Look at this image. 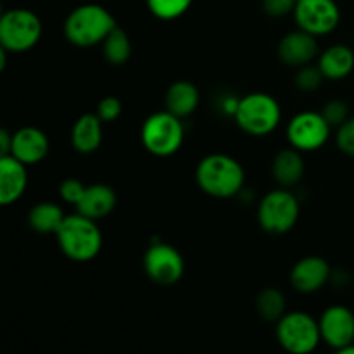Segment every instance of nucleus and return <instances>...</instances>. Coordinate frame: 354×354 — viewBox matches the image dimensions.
Returning a JSON list of instances; mask_svg holds the SVG:
<instances>
[{"mask_svg":"<svg viewBox=\"0 0 354 354\" xmlns=\"http://www.w3.org/2000/svg\"><path fill=\"white\" fill-rule=\"evenodd\" d=\"M196 180L204 194L216 199H230L237 196L245 182L241 162L227 154H209L197 165Z\"/></svg>","mask_w":354,"mask_h":354,"instance_id":"f257e3e1","label":"nucleus"},{"mask_svg":"<svg viewBox=\"0 0 354 354\" xmlns=\"http://www.w3.org/2000/svg\"><path fill=\"white\" fill-rule=\"evenodd\" d=\"M55 239H57L62 254L76 263L95 259L104 242L97 220H92L82 213L66 216L55 234Z\"/></svg>","mask_w":354,"mask_h":354,"instance_id":"f03ea898","label":"nucleus"},{"mask_svg":"<svg viewBox=\"0 0 354 354\" xmlns=\"http://www.w3.org/2000/svg\"><path fill=\"white\" fill-rule=\"evenodd\" d=\"M116 26V19L106 7L99 3H83L66 17L64 37L76 47H93L102 44Z\"/></svg>","mask_w":354,"mask_h":354,"instance_id":"7ed1b4c3","label":"nucleus"},{"mask_svg":"<svg viewBox=\"0 0 354 354\" xmlns=\"http://www.w3.org/2000/svg\"><path fill=\"white\" fill-rule=\"evenodd\" d=\"M234 116L242 131L252 137H266L282 121V107L270 93L252 92L239 100Z\"/></svg>","mask_w":354,"mask_h":354,"instance_id":"20e7f679","label":"nucleus"},{"mask_svg":"<svg viewBox=\"0 0 354 354\" xmlns=\"http://www.w3.org/2000/svg\"><path fill=\"white\" fill-rule=\"evenodd\" d=\"M142 144L145 151L158 158H168L180 151L185 138L182 118L175 116L169 111H158L151 114L142 124Z\"/></svg>","mask_w":354,"mask_h":354,"instance_id":"39448f33","label":"nucleus"},{"mask_svg":"<svg viewBox=\"0 0 354 354\" xmlns=\"http://www.w3.org/2000/svg\"><path fill=\"white\" fill-rule=\"evenodd\" d=\"M44 24L30 9H10L0 17V45L12 54L31 50L40 41Z\"/></svg>","mask_w":354,"mask_h":354,"instance_id":"423d86ee","label":"nucleus"},{"mask_svg":"<svg viewBox=\"0 0 354 354\" xmlns=\"http://www.w3.org/2000/svg\"><path fill=\"white\" fill-rule=\"evenodd\" d=\"M277 341L292 354L313 353L322 341L320 325L304 311H290L277 322Z\"/></svg>","mask_w":354,"mask_h":354,"instance_id":"0eeeda50","label":"nucleus"},{"mask_svg":"<svg viewBox=\"0 0 354 354\" xmlns=\"http://www.w3.org/2000/svg\"><path fill=\"white\" fill-rule=\"evenodd\" d=\"M299 201L290 190H272L263 197L258 206V221L265 232L272 235H283L294 228L299 220Z\"/></svg>","mask_w":354,"mask_h":354,"instance_id":"6e6552de","label":"nucleus"},{"mask_svg":"<svg viewBox=\"0 0 354 354\" xmlns=\"http://www.w3.org/2000/svg\"><path fill=\"white\" fill-rule=\"evenodd\" d=\"M330 123L317 111H303L287 124V140L301 152H313L324 147L330 138Z\"/></svg>","mask_w":354,"mask_h":354,"instance_id":"1a4fd4ad","label":"nucleus"},{"mask_svg":"<svg viewBox=\"0 0 354 354\" xmlns=\"http://www.w3.org/2000/svg\"><path fill=\"white\" fill-rule=\"evenodd\" d=\"M145 275L162 287L175 286L185 272V261L176 248L166 242H156L144 256Z\"/></svg>","mask_w":354,"mask_h":354,"instance_id":"9d476101","label":"nucleus"},{"mask_svg":"<svg viewBox=\"0 0 354 354\" xmlns=\"http://www.w3.org/2000/svg\"><path fill=\"white\" fill-rule=\"evenodd\" d=\"M292 14L297 28L315 37L332 33L341 23V10L335 0H297Z\"/></svg>","mask_w":354,"mask_h":354,"instance_id":"9b49d317","label":"nucleus"},{"mask_svg":"<svg viewBox=\"0 0 354 354\" xmlns=\"http://www.w3.org/2000/svg\"><path fill=\"white\" fill-rule=\"evenodd\" d=\"M318 325H320L322 341L335 351H341L342 348L354 342V313L349 308L341 304L327 308L322 313Z\"/></svg>","mask_w":354,"mask_h":354,"instance_id":"f8f14e48","label":"nucleus"},{"mask_svg":"<svg viewBox=\"0 0 354 354\" xmlns=\"http://www.w3.org/2000/svg\"><path fill=\"white\" fill-rule=\"evenodd\" d=\"M279 57L283 64L290 68H303L311 64L320 54V45L315 35L308 31L299 30L290 31L280 40L279 44Z\"/></svg>","mask_w":354,"mask_h":354,"instance_id":"ddd939ff","label":"nucleus"},{"mask_svg":"<svg viewBox=\"0 0 354 354\" xmlns=\"http://www.w3.org/2000/svg\"><path fill=\"white\" fill-rule=\"evenodd\" d=\"M330 275L332 270L327 259L320 256H306L290 270V283L299 292L311 294L320 290L330 280Z\"/></svg>","mask_w":354,"mask_h":354,"instance_id":"4468645a","label":"nucleus"},{"mask_svg":"<svg viewBox=\"0 0 354 354\" xmlns=\"http://www.w3.org/2000/svg\"><path fill=\"white\" fill-rule=\"evenodd\" d=\"M48 138L44 130L37 127H23L12 133L10 154L26 166L38 165L48 154Z\"/></svg>","mask_w":354,"mask_h":354,"instance_id":"2eb2a0df","label":"nucleus"},{"mask_svg":"<svg viewBox=\"0 0 354 354\" xmlns=\"http://www.w3.org/2000/svg\"><path fill=\"white\" fill-rule=\"evenodd\" d=\"M28 166L12 154L0 156V204L10 206L23 197L28 185Z\"/></svg>","mask_w":354,"mask_h":354,"instance_id":"dca6fc26","label":"nucleus"},{"mask_svg":"<svg viewBox=\"0 0 354 354\" xmlns=\"http://www.w3.org/2000/svg\"><path fill=\"white\" fill-rule=\"evenodd\" d=\"M116 203L118 197L113 187L106 183H93V185H86L82 199L76 204V211L99 221L113 213Z\"/></svg>","mask_w":354,"mask_h":354,"instance_id":"f3484780","label":"nucleus"},{"mask_svg":"<svg viewBox=\"0 0 354 354\" xmlns=\"http://www.w3.org/2000/svg\"><path fill=\"white\" fill-rule=\"evenodd\" d=\"M102 120L97 113H86L76 120L71 130V144L80 154H92L102 144Z\"/></svg>","mask_w":354,"mask_h":354,"instance_id":"a211bd4d","label":"nucleus"},{"mask_svg":"<svg viewBox=\"0 0 354 354\" xmlns=\"http://www.w3.org/2000/svg\"><path fill=\"white\" fill-rule=\"evenodd\" d=\"M318 68L325 80H344L354 69V52L348 45H330L318 55Z\"/></svg>","mask_w":354,"mask_h":354,"instance_id":"6ab92c4d","label":"nucleus"},{"mask_svg":"<svg viewBox=\"0 0 354 354\" xmlns=\"http://www.w3.org/2000/svg\"><path fill=\"white\" fill-rule=\"evenodd\" d=\"M272 175L280 187H294L304 176V161L301 151L290 145V149H282L273 158Z\"/></svg>","mask_w":354,"mask_h":354,"instance_id":"aec40b11","label":"nucleus"},{"mask_svg":"<svg viewBox=\"0 0 354 354\" xmlns=\"http://www.w3.org/2000/svg\"><path fill=\"white\" fill-rule=\"evenodd\" d=\"M199 90L194 83L187 82V80H180V82H175L168 88L165 97L166 111L173 113L178 118H187L197 109L199 106Z\"/></svg>","mask_w":354,"mask_h":354,"instance_id":"412c9836","label":"nucleus"},{"mask_svg":"<svg viewBox=\"0 0 354 354\" xmlns=\"http://www.w3.org/2000/svg\"><path fill=\"white\" fill-rule=\"evenodd\" d=\"M64 218L66 214L59 204L44 201V203H38L31 207L30 213H28V223L37 234L55 235Z\"/></svg>","mask_w":354,"mask_h":354,"instance_id":"4be33fe9","label":"nucleus"},{"mask_svg":"<svg viewBox=\"0 0 354 354\" xmlns=\"http://www.w3.org/2000/svg\"><path fill=\"white\" fill-rule=\"evenodd\" d=\"M102 54L109 64L123 66L127 64L131 55V41L128 38L127 31L121 28H114L106 40L102 41Z\"/></svg>","mask_w":354,"mask_h":354,"instance_id":"5701e85b","label":"nucleus"},{"mask_svg":"<svg viewBox=\"0 0 354 354\" xmlns=\"http://www.w3.org/2000/svg\"><path fill=\"white\" fill-rule=\"evenodd\" d=\"M256 310L263 320L279 322L286 315V297L280 290L268 287L259 292L258 299H256Z\"/></svg>","mask_w":354,"mask_h":354,"instance_id":"b1692460","label":"nucleus"},{"mask_svg":"<svg viewBox=\"0 0 354 354\" xmlns=\"http://www.w3.org/2000/svg\"><path fill=\"white\" fill-rule=\"evenodd\" d=\"M192 3L194 0H147V7L152 16L162 21H173L183 16Z\"/></svg>","mask_w":354,"mask_h":354,"instance_id":"393cba45","label":"nucleus"},{"mask_svg":"<svg viewBox=\"0 0 354 354\" xmlns=\"http://www.w3.org/2000/svg\"><path fill=\"white\" fill-rule=\"evenodd\" d=\"M325 80V76L322 75L320 68H315V66H303L299 68V73L296 76V86L301 92H315L318 86L322 85V82Z\"/></svg>","mask_w":354,"mask_h":354,"instance_id":"a878e982","label":"nucleus"},{"mask_svg":"<svg viewBox=\"0 0 354 354\" xmlns=\"http://www.w3.org/2000/svg\"><path fill=\"white\" fill-rule=\"evenodd\" d=\"M95 113L97 116L102 120V123H113V121H116L118 118L121 116V113H123V104H121V100L118 99V97L107 95L97 104Z\"/></svg>","mask_w":354,"mask_h":354,"instance_id":"bb28decb","label":"nucleus"},{"mask_svg":"<svg viewBox=\"0 0 354 354\" xmlns=\"http://www.w3.org/2000/svg\"><path fill=\"white\" fill-rule=\"evenodd\" d=\"M335 144L339 151L348 156H354V118H348L341 127L337 128Z\"/></svg>","mask_w":354,"mask_h":354,"instance_id":"cd10ccee","label":"nucleus"},{"mask_svg":"<svg viewBox=\"0 0 354 354\" xmlns=\"http://www.w3.org/2000/svg\"><path fill=\"white\" fill-rule=\"evenodd\" d=\"M322 114H324L325 120L330 123V127L339 128L349 118V107L348 104L342 102V100H330V102L325 104Z\"/></svg>","mask_w":354,"mask_h":354,"instance_id":"c85d7f7f","label":"nucleus"},{"mask_svg":"<svg viewBox=\"0 0 354 354\" xmlns=\"http://www.w3.org/2000/svg\"><path fill=\"white\" fill-rule=\"evenodd\" d=\"M85 189L86 185H83L80 180L66 178L64 182L61 183V187H59V196H61V199L64 201V203L76 206V204L80 203V199H82Z\"/></svg>","mask_w":354,"mask_h":354,"instance_id":"c756f323","label":"nucleus"},{"mask_svg":"<svg viewBox=\"0 0 354 354\" xmlns=\"http://www.w3.org/2000/svg\"><path fill=\"white\" fill-rule=\"evenodd\" d=\"M297 0H263V10L272 17H283L294 12Z\"/></svg>","mask_w":354,"mask_h":354,"instance_id":"7c9ffc66","label":"nucleus"},{"mask_svg":"<svg viewBox=\"0 0 354 354\" xmlns=\"http://www.w3.org/2000/svg\"><path fill=\"white\" fill-rule=\"evenodd\" d=\"M10 149H12V133L2 128L0 130V156L10 154Z\"/></svg>","mask_w":354,"mask_h":354,"instance_id":"2f4dec72","label":"nucleus"}]
</instances>
